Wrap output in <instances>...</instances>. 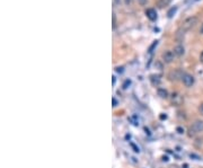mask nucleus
I'll list each match as a JSON object with an SVG mask.
<instances>
[{"label":"nucleus","instance_id":"f257e3e1","mask_svg":"<svg viewBox=\"0 0 203 168\" xmlns=\"http://www.w3.org/2000/svg\"><path fill=\"white\" fill-rule=\"evenodd\" d=\"M199 22V18L196 16H192V17H188V18H186L184 22L182 23V29H183V32L184 31H187V29H191L192 27H194L195 25L197 24Z\"/></svg>","mask_w":203,"mask_h":168},{"label":"nucleus","instance_id":"f03ea898","mask_svg":"<svg viewBox=\"0 0 203 168\" xmlns=\"http://www.w3.org/2000/svg\"><path fill=\"white\" fill-rule=\"evenodd\" d=\"M183 76H184V72L180 69H175L173 71H170L168 77L170 80H180V79H183Z\"/></svg>","mask_w":203,"mask_h":168},{"label":"nucleus","instance_id":"7ed1b4c3","mask_svg":"<svg viewBox=\"0 0 203 168\" xmlns=\"http://www.w3.org/2000/svg\"><path fill=\"white\" fill-rule=\"evenodd\" d=\"M182 80H183V84L185 85L186 87H192L194 85V77L190 73H184Z\"/></svg>","mask_w":203,"mask_h":168},{"label":"nucleus","instance_id":"20e7f679","mask_svg":"<svg viewBox=\"0 0 203 168\" xmlns=\"http://www.w3.org/2000/svg\"><path fill=\"white\" fill-rule=\"evenodd\" d=\"M175 59V53L173 51H165L163 53V60L164 62H166V63H170V62H173Z\"/></svg>","mask_w":203,"mask_h":168},{"label":"nucleus","instance_id":"39448f33","mask_svg":"<svg viewBox=\"0 0 203 168\" xmlns=\"http://www.w3.org/2000/svg\"><path fill=\"white\" fill-rule=\"evenodd\" d=\"M192 130H193L195 133L202 132L203 131V121H200V120L195 121V122L193 123V125H192Z\"/></svg>","mask_w":203,"mask_h":168},{"label":"nucleus","instance_id":"423d86ee","mask_svg":"<svg viewBox=\"0 0 203 168\" xmlns=\"http://www.w3.org/2000/svg\"><path fill=\"white\" fill-rule=\"evenodd\" d=\"M172 102H173L174 105L178 106V105H180V104L183 103V97H182L180 94L175 93V94H173V96H172Z\"/></svg>","mask_w":203,"mask_h":168},{"label":"nucleus","instance_id":"0eeeda50","mask_svg":"<svg viewBox=\"0 0 203 168\" xmlns=\"http://www.w3.org/2000/svg\"><path fill=\"white\" fill-rule=\"evenodd\" d=\"M146 15L150 20H156V19H157V11L155 10L153 8H149V9H147Z\"/></svg>","mask_w":203,"mask_h":168},{"label":"nucleus","instance_id":"6e6552de","mask_svg":"<svg viewBox=\"0 0 203 168\" xmlns=\"http://www.w3.org/2000/svg\"><path fill=\"white\" fill-rule=\"evenodd\" d=\"M174 53L177 56H182L184 53H185V49H184V46H183L182 44L176 45V46H175V49H174Z\"/></svg>","mask_w":203,"mask_h":168},{"label":"nucleus","instance_id":"1a4fd4ad","mask_svg":"<svg viewBox=\"0 0 203 168\" xmlns=\"http://www.w3.org/2000/svg\"><path fill=\"white\" fill-rule=\"evenodd\" d=\"M150 81H151V84L153 86H158V85L160 84V81H161L160 76L159 75H151L150 76Z\"/></svg>","mask_w":203,"mask_h":168},{"label":"nucleus","instance_id":"9d476101","mask_svg":"<svg viewBox=\"0 0 203 168\" xmlns=\"http://www.w3.org/2000/svg\"><path fill=\"white\" fill-rule=\"evenodd\" d=\"M157 94H158V96H159V97H161V98H167V97L169 96L167 89H165V88H158Z\"/></svg>","mask_w":203,"mask_h":168},{"label":"nucleus","instance_id":"9b49d317","mask_svg":"<svg viewBox=\"0 0 203 168\" xmlns=\"http://www.w3.org/2000/svg\"><path fill=\"white\" fill-rule=\"evenodd\" d=\"M169 2H170V0H158V6L160 8H164V7H166L168 5Z\"/></svg>","mask_w":203,"mask_h":168},{"label":"nucleus","instance_id":"f8f14e48","mask_svg":"<svg viewBox=\"0 0 203 168\" xmlns=\"http://www.w3.org/2000/svg\"><path fill=\"white\" fill-rule=\"evenodd\" d=\"M176 10H177V7H173L170 10L167 12V15H168V17L170 18V17H173V15H174L175 12H176Z\"/></svg>","mask_w":203,"mask_h":168},{"label":"nucleus","instance_id":"ddd939ff","mask_svg":"<svg viewBox=\"0 0 203 168\" xmlns=\"http://www.w3.org/2000/svg\"><path fill=\"white\" fill-rule=\"evenodd\" d=\"M199 112H200V114L203 116V103H201L200 106H199Z\"/></svg>","mask_w":203,"mask_h":168},{"label":"nucleus","instance_id":"4468645a","mask_svg":"<svg viewBox=\"0 0 203 168\" xmlns=\"http://www.w3.org/2000/svg\"><path fill=\"white\" fill-rule=\"evenodd\" d=\"M116 26V19H115V14H113V28Z\"/></svg>","mask_w":203,"mask_h":168},{"label":"nucleus","instance_id":"2eb2a0df","mask_svg":"<svg viewBox=\"0 0 203 168\" xmlns=\"http://www.w3.org/2000/svg\"><path fill=\"white\" fill-rule=\"evenodd\" d=\"M123 69H124L123 67H118L116 69H115V70H116V72H120V73H121V72H123Z\"/></svg>","mask_w":203,"mask_h":168},{"label":"nucleus","instance_id":"dca6fc26","mask_svg":"<svg viewBox=\"0 0 203 168\" xmlns=\"http://www.w3.org/2000/svg\"><path fill=\"white\" fill-rule=\"evenodd\" d=\"M116 105H118V101H116L115 98H113V106L115 107V106H116Z\"/></svg>","mask_w":203,"mask_h":168},{"label":"nucleus","instance_id":"f3484780","mask_svg":"<svg viewBox=\"0 0 203 168\" xmlns=\"http://www.w3.org/2000/svg\"><path fill=\"white\" fill-rule=\"evenodd\" d=\"M124 2H125V5H130L132 2V0H124Z\"/></svg>","mask_w":203,"mask_h":168},{"label":"nucleus","instance_id":"a211bd4d","mask_svg":"<svg viewBox=\"0 0 203 168\" xmlns=\"http://www.w3.org/2000/svg\"><path fill=\"white\" fill-rule=\"evenodd\" d=\"M120 1H121V0H113L114 5H120Z\"/></svg>","mask_w":203,"mask_h":168},{"label":"nucleus","instance_id":"6ab92c4d","mask_svg":"<svg viewBox=\"0 0 203 168\" xmlns=\"http://www.w3.org/2000/svg\"><path fill=\"white\" fill-rule=\"evenodd\" d=\"M200 33L203 34V24L201 25V27H200Z\"/></svg>","mask_w":203,"mask_h":168},{"label":"nucleus","instance_id":"aec40b11","mask_svg":"<svg viewBox=\"0 0 203 168\" xmlns=\"http://www.w3.org/2000/svg\"><path fill=\"white\" fill-rule=\"evenodd\" d=\"M200 60H201V62H203V52L200 54Z\"/></svg>","mask_w":203,"mask_h":168},{"label":"nucleus","instance_id":"412c9836","mask_svg":"<svg viewBox=\"0 0 203 168\" xmlns=\"http://www.w3.org/2000/svg\"><path fill=\"white\" fill-rule=\"evenodd\" d=\"M177 131H180L178 133H183V132H184V130H182L180 128H178V129H177Z\"/></svg>","mask_w":203,"mask_h":168},{"label":"nucleus","instance_id":"4be33fe9","mask_svg":"<svg viewBox=\"0 0 203 168\" xmlns=\"http://www.w3.org/2000/svg\"><path fill=\"white\" fill-rule=\"evenodd\" d=\"M115 80H116V79H115V76H113V85L115 84Z\"/></svg>","mask_w":203,"mask_h":168}]
</instances>
